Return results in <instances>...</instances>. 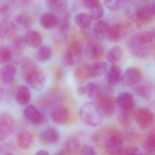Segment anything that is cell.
<instances>
[{
  "label": "cell",
  "mask_w": 155,
  "mask_h": 155,
  "mask_svg": "<svg viewBox=\"0 0 155 155\" xmlns=\"http://www.w3.org/2000/svg\"><path fill=\"white\" fill-rule=\"evenodd\" d=\"M21 70L29 87L35 91H41L44 88L46 82V75L31 59L26 58L22 60Z\"/></svg>",
  "instance_id": "cell-1"
},
{
  "label": "cell",
  "mask_w": 155,
  "mask_h": 155,
  "mask_svg": "<svg viewBox=\"0 0 155 155\" xmlns=\"http://www.w3.org/2000/svg\"><path fill=\"white\" fill-rule=\"evenodd\" d=\"M78 115L83 123L89 127L95 128L102 124L103 116L95 103H85L79 108Z\"/></svg>",
  "instance_id": "cell-2"
},
{
  "label": "cell",
  "mask_w": 155,
  "mask_h": 155,
  "mask_svg": "<svg viewBox=\"0 0 155 155\" xmlns=\"http://www.w3.org/2000/svg\"><path fill=\"white\" fill-rule=\"evenodd\" d=\"M94 100L95 103L103 117L110 118L113 115L117 103L116 98L112 94L100 93Z\"/></svg>",
  "instance_id": "cell-3"
},
{
  "label": "cell",
  "mask_w": 155,
  "mask_h": 155,
  "mask_svg": "<svg viewBox=\"0 0 155 155\" xmlns=\"http://www.w3.org/2000/svg\"><path fill=\"white\" fill-rule=\"evenodd\" d=\"M82 53L83 49L80 43L78 41H73L69 44L64 52V62L69 66L75 65L81 60Z\"/></svg>",
  "instance_id": "cell-4"
},
{
  "label": "cell",
  "mask_w": 155,
  "mask_h": 155,
  "mask_svg": "<svg viewBox=\"0 0 155 155\" xmlns=\"http://www.w3.org/2000/svg\"><path fill=\"white\" fill-rule=\"evenodd\" d=\"M123 143L124 140L121 133L117 130L112 129L103 148L108 154H118L123 147Z\"/></svg>",
  "instance_id": "cell-5"
},
{
  "label": "cell",
  "mask_w": 155,
  "mask_h": 155,
  "mask_svg": "<svg viewBox=\"0 0 155 155\" xmlns=\"http://www.w3.org/2000/svg\"><path fill=\"white\" fill-rule=\"evenodd\" d=\"M127 45L130 53L138 58L147 57L150 53V49L148 45L142 42L138 39L137 35L129 39Z\"/></svg>",
  "instance_id": "cell-6"
},
{
  "label": "cell",
  "mask_w": 155,
  "mask_h": 155,
  "mask_svg": "<svg viewBox=\"0 0 155 155\" xmlns=\"http://www.w3.org/2000/svg\"><path fill=\"white\" fill-rule=\"evenodd\" d=\"M14 121L12 115L4 113L0 114V142L5 140L13 131Z\"/></svg>",
  "instance_id": "cell-7"
},
{
  "label": "cell",
  "mask_w": 155,
  "mask_h": 155,
  "mask_svg": "<svg viewBox=\"0 0 155 155\" xmlns=\"http://www.w3.org/2000/svg\"><path fill=\"white\" fill-rule=\"evenodd\" d=\"M135 91L139 96L146 100L151 99L155 94V84L150 79H144L137 82Z\"/></svg>",
  "instance_id": "cell-8"
},
{
  "label": "cell",
  "mask_w": 155,
  "mask_h": 155,
  "mask_svg": "<svg viewBox=\"0 0 155 155\" xmlns=\"http://www.w3.org/2000/svg\"><path fill=\"white\" fill-rule=\"evenodd\" d=\"M23 116L27 122L35 125H40L45 120L44 115L34 105H29L25 107Z\"/></svg>",
  "instance_id": "cell-9"
},
{
  "label": "cell",
  "mask_w": 155,
  "mask_h": 155,
  "mask_svg": "<svg viewBox=\"0 0 155 155\" xmlns=\"http://www.w3.org/2000/svg\"><path fill=\"white\" fill-rule=\"evenodd\" d=\"M155 14L151 6H144L137 9L135 20L137 27H141L149 22L154 18Z\"/></svg>",
  "instance_id": "cell-10"
},
{
  "label": "cell",
  "mask_w": 155,
  "mask_h": 155,
  "mask_svg": "<svg viewBox=\"0 0 155 155\" xmlns=\"http://www.w3.org/2000/svg\"><path fill=\"white\" fill-rule=\"evenodd\" d=\"M85 54L89 60L93 61H99L104 56V46L99 43L91 41L86 46Z\"/></svg>",
  "instance_id": "cell-11"
},
{
  "label": "cell",
  "mask_w": 155,
  "mask_h": 155,
  "mask_svg": "<svg viewBox=\"0 0 155 155\" xmlns=\"http://www.w3.org/2000/svg\"><path fill=\"white\" fill-rule=\"evenodd\" d=\"M141 70L138 67L131 66L127 68L122 75L121 82L126 86L135 85L141 79Z\"/></svg>",
  "instance_id": "cell-12"
},
{
  "label": "cell",
  "mask_w": 155,
  "mask_h": 155,
  "mask_svg": "<svg viewBox=\"0 0 155 155\" xmlns=\"http://www.w3.org/2000/svg\"><path fill=\"white\" fill-rule=\"evenodd\" d=\"M134 118L138 125L144 128L151 126L154 121L153 114L146 108L138 109L135 113Z\"/></svg>",
  "instance_id": "cell-13"
},
{
  "label": "cell",
  "mask_w": 155,
  "mask_h": 155,
  "mask_svg": "<svg viewBox=\"0 0 155 155\" xmlns=\"http://www.w3.org/2000/svg\"><path fill=\"white\" fill-rule=\"evenodd\" d=\"M128 32L127 26L122 23H117L110 27L108 34V39L110 42H117L124 39Z\"/></svg>",
  "instance_id": "cell-14"
},
{
  "label": "cell",
  "mask_w": 155,
  "mask_h": 155,
  "mask_svg": "<svg viewBox=\"0 0 155 155\" xmlns=\"http://www.w3.org/2000/svg\"><path fill=\"white\" fill-rule=\"evenodd\" d=\"M110 28L107 22L104 20H97L93 27L94 36L98 41H104L108 37Z\"/></svg>",
  "instance_id": "cell-15"
},
{
  "label": "cell",
  "mask_w": 155,
  "mask_h": 155,
  "mask_svg": "<svg viewBox=\"0 0 155 155\" xmlns=\"http://www.w3.org/2000/svg\"><path fill=\"white\" fill-rule=\"evenodd\" d=\"M117 104L123 110H131L134 108L135 99L133 93L129 92L120 93L116 98Z\"/></svg>",
  "instance_id": "cell-16"
},
{
  "label": "cell",
  "mask_w": 155,
  "mask_h": 155,
  "mask_svg": "<svg viewBox=\"0 0 155 155\" xmlns=\"http://www.w3.org/2000/svg\"><path fill=\"white\" fill-rule=\"evenodd\" d=\"M34 142L32 134L27 130L20 131L16 137V144L20 149L27 150L30 149Z\"/></svg>",
  "instance_id": "cell-17"
},
{
  "label": "cell",
  "mask_w": 155,
  "mask_h": 155,
  "mask_svg": "<svg viewBox=\"0 0 155 155\" xmlns=\"http://www.w3.org/2000/svg\"><path fill=\"white\" fill-rule=\"evenodd\" d=\"M81 145L80 142L76 137H71L67 139L64 143L61 149L58 154H74L80 152Z\"/></svg>",
  "instance_id": "cell-18"
},
{
  "label": "cell",
  "mask_w": 155,
  "mask_h": 155,
  "mask_svg": "<svg viewBox=\"0 0 155 155\" xmlns=\"http://www.w3.org/2000/svg\"><path fill=\"white\" fill-rule=\"evenodd\" d=\"M41 141L48 145L55 144L59 142L60 134L59 131L53 127H47L40 134Z\"/></svg>",
  "instance_id": "cell-19"
},
{
  "label": "cell",
  "mask_w": 155,
  "mask_h": 155,
  "mask_svg": "<svg viewBox=\"0 0 155 155\" xmlns=\"http://www.w3.org/2000/svg\"><path fill=\"white\" fill-rule=\"evenodd\" d=\"M123 72L121 67L116 64H112L108 67L106 73V79L108 84L116 85L121 82Z\"/></svg>",
  "instance_id": "cell-20"
},
{
  "label": "cell",
  "mask_w": 155,
  "mask_h": 155,
  "mask_svg": "<svg viewBox=\"0 0 155 155\" xmlns=\"http://www.w3.org/2000/svg\"><path fill=\"white\" fill-rule=\"evenodd\" d=\"M17 27L13 22L9 20L0 22V39L7 40L15 37Z\"/></svg>",
  "instance_id": "cell-21"
},
{
  "label": "cell",
  "mask_w": 155,
  "mask_h": 155,
  "mask_svg": "<svg viewBox=\"0 0 155 155\" xmlns=\"http://www.w3.org/2000/svg\"><path fill=\"white\" fill-rule=\"evenodd\" d=\"M17 74L16 67L13 65H5L0 68V81L5 84L13 82Z\"/></svg>",
  "instance_id": "cell-22"
},
{
  "label": "cell",
  "mask_w": 155,
  "mask_h": 155,
  "mask_svg": "<svg viewBox=\"0 0 155 155\" xmlns=\"http://www.w3.org/2000/svg\"><path fill=\"white\" fill-rule=\"evenodd\" d=\"M40 23L44 28L47 30L56 28L58 26L59 18L56 14L48 12L43 14L40 17Z\"/></svg>",
  "instance_id": "cell-23"
},
{
  "label": "cell",
  "mask_w": 155,
  "mask_h": 155,
  "mask_svg": "<svg viewBox=\"0 0 155 155\" xmlns=\"http://www.w3.org/2000/svg\"><path fill=\"white\" fill-rule=\"evenodd\" d=\"M51 116L52 121L57 124H64L68 121L69 112L63 106H57L51 111Z\"/></svg>",
  "instance_id": "cell-24"
},
{
  "label": "cell",
  "mask_w": 155,
  "mask_h": 155,
  "mask_svg": "<svg viewBox=\"0 0 155 155\" xmlns=\"http://www.w3.org/2000/svg\"><path fill=\"white\" fill-rule=\"evenodd\" d=\"M15 93V100L20 105L25 106L30 102L31 93L28 86L23 85L19 86Z\"/></svg>",
  "instance_id": "cell-25"
},
{
  "label": "cell",
  "mask_w": 155,
  "mask_h": 155,
  "mask_svg": "<svg viewBox=\"0 0 155 155\" xmlns=\"http://www.w3.org/2000/svg\"><path fill=\"white\" fill-rule=\"evenodd\" d=\"M26 45L32 48L40 47L42 42L41 35L39 32L28 30L24 36Z\"/></svg>",
  "instance_id": "cell-26"
},
{
  "label": "cell",
  "mask_w": 155,
  "mask_h": 155,
  "mask_svg": "<svg viewBox=\"0 0 155 155\" xmlns=\"http://www.w3.org/2000/svg\"><path fill=\"white\" fill-rule=\"evenodd\" d=\"M94 20L89 13L81 12L78 14L74 18L75 24L81 30H87L92 26Z\"/></svg>",
  "instance_id": "cell-27"
},
{
  "label": "cell",
  "mask_w": 155,
  "mask_h": 155,
  "mask_svg": "<svg viewBox=\"0 0 155 155\" xmlns=\"http://www.w3.org/2000/svg\"><path fill=\"white\" fill-rule=\"evenodd\" d=\"M113 128L104 127L97 131L92 136L93 142L99 147H104L105 143L110 135Z\"/></svg>",
  "instance_id": "cell-28"
},
{
  "label": "cell",
  "mask_w": 155,
  "mask_h": 155,
  "mask_svg": "<svg viewBox=\"0 0 155 155\" xmlns=\"http://www.w3.org/2000/svg\"><path fill=\"white\" fill-rule=\"evenodd\" d=\"M47 6L49 10L55 14L64 12L68 6L67 0H47Z\"/></svg>",
  "instance_id": "cell-29"
},
{
  "label": "cell",
  "mask_w": 155,
  "mask_h": 155,
  "mask_svg": "<svg viewBox=\"0 0 155 155\" xmlns=\"http://www.w3.org/2000/svg\"><path fill=\"white\" fill-rule=\"evenodd\" d=\"M108 65L105 62H97L90 65V74L91 77L97 78L100 77L106 73Z\"/></svg>",
  "instance_id": "cell-30"
},
{
  "label": "cell",
  "mask_w": 155,
  "mask_h": 155,
  "mask_svg": "<svg viewBox=\"0 0 155 155\" xmlns=\"http://www.w3.org/2000/svg\"><path fill=\"white\" fill-rule=\"evenodd\" d=\"M52 56V50L47 45L40 46L36 54V59L41 62H48L51 59Z\"/></svg>",
  "instance_id": "cell-31"
},
{
  "label": "cell",
  "mask_w": 155,
  "mask_h": 155,
  "mask_svg": "<svg viewBox=\"0 0 155 155\" xmlns=\"http://www.w3.org/2000/svg\"><path fill=\"white\" fill-rule=\"evenodd\" d=\"M12 48L5 44L0 45V64H8L13 58Z\"/></svg>",
  "instance_id": "cell-32"
},
{
  "label": "cell",
  "mask_w": 155,
  "mask_h": 155,
  "mask_svg": "<svg viewBox=\"0 0 155 155\" xmlns=\"http://www.w3.org/2000/svg\"><path fill=\"white\" fill-rule=\"evenodd\" d=\"M123 51L120 46L115 45L113 46L107 52V60L112 64H115L118 62L122 57Z\"/></svg>",
  "instance_id": "cell-33"
},
{
  "label": "cell",
  "mask_w": 155,
  "mask_h": 155,
  "mask_svg": "<svg viewBox=\"0 0 155 155\" xmlns=\"http://www.w3.org/2000/svg\"><path fill=\"white\" fill-rule=\"evenodd\" d=\"M90 65L87 63L82 64L78 66L74 72L75 77L79 80H85L91 77Z\"/></svg>",
  "instance_id": "cell-34"
},
{
  "label": "cell",
  "mask_w": 155,
  "mask_h": 155,
  "mask_svg": "<svg viewBox=\"0 0 155 155\" xmlns=\"http://www.w3.org/2000/svg\"><path fill=\"white\" fill-rule=\"evenodd\" d=\"M15 20L19 26L26 30H30L32 25V21L31 17L25 13L17 15Z\"/></svg>",
  "instance_id": "cell-35"
},
{
  "label": "cell",
  "mask_w": 155,
  "mask_h": 155,
  "mask_svg": "<svg viewBox=\"0 0 155 155\" xmlns=\"http://www.w3.org/2000/svg\"><path fill=\"white\" fill-rule=\"evenodd\" d=\"M135 114L132 112V110H123L118 114V121L121 124L125 126L130 125L132 123L134 118Z\"/></svg>",
  "instance_id": "cell-36"
},
{
  "label": "cell",
  "mask_w": 155,
  "mask_h": 155,
  "mask_svg": "<svg viewBox=\"0 0 155 155\" xmlns=\"http://www.w3.org/2000/svg\"><path fill=\"white\" fill-rule=\"evenodd\" d=\"M145 151L149 153L155 152V130L148 135L143 144Z\"/></svg>",
  "instance_id": "cell-37"
},
{
  "label": "cell",
  "mask_w": 155,
  "mask_h": 155,
  "mask_svg": "<svg viewBox=\"0 0 155 155\" xmlns=\"http://www.w3.org/2000/svg\"><path fill=\"white\" fill-rule=\"evenodd\" d=\"M85 86L86 94L89 98L95 99L101 93V87L95 83H88Z\"/></svg>",
  "instance_id": "cell-38"
},
{
  "label": "cell",
  "mask_w": 155,
  "mask_h": 155,
  "mask_svg": "<svg viewBox=\"0 0 155 155\" xmlns=\"http://www.w3.org/2000/svg\"><path fill=\"white\" fill-rule=\"evenodd\" d=\"M139 40L145 44H151L155 39V30L143 32L137 35Z\"/></svg>",
  "instance_id": "cell-39"
},
{
  "label": "cell",
  "mask_w": 155,
  "mask_h": 155,
  "mask_svg": "<svg viewBox=\"0 0 155 155\" xmlns=\"http://www.w3.org/2000/svg\"><path fill=\"white\" fill-rule=\"evenodd\" d=\"M127 0H104V4L109 10L112 11H119L124 6Z\"/></svg>",
  "instance_id": "cell-40"
},
{
  "label": "cell",
  "mask_w": 155,
  "mask_h": 155,
  "mask_svg": "<svg viewBox=\"0 0 155 155\" xmlns=\"http://www.w3.org/2000/svg\"><path fill=\"white\" fill-rule=\"evenodd\" d=\"M24 37L21 36L15 37L12 42V50L16 53L22 52L26 46Z\"/></svg>",
  "instance_id": "cell-41"
},
{
  "label": "cell",
  "mask_w": 155,
  "mask_h": 155,
  "mask_svg": "<svg viewBox=\"0 0 155 155\" xmlns=\"http://www.w3.org/2000/svg\"><path fill=\"white\" fill-rule=\"evenodd\" d=\"M104 12V7L102 4L91 10H89V14L94 21H97L102 18Z\"/></svg>",
  "instance_id": "cell-42"
},
{
  "label": "cell",
  "mask_w": 155,
  "mask_h": 155,
  "mask_svg": "<svg viewBox=\"0 0 155 155\" xmlns=\"http://www.w3.org/2000/svg\"><path fill=\"white\" fill-rule=\"evenodd\" d=\"M16 152V149L12 144L5 143L0 145V155H14Z\"/></svg>",
  "instance_id": "cell-43"
},
{
  "label": "cell",
  "mask_w": 155,
  "mask_h": 155,
  "mask_svg": "<svg viewBox=\"0 0 155 155\" xmlns=\"http://www.w3.org/2000/svg\"><path fill=\"white\" fill-rule=\"evenodd\" d=\"M11 15V8L9 5H3L0 6V22L8 20Z\"/></svg>",
  "instance_id": "cell-44"
},
{
  "label": "cell",
  "mask_w": 155,
  "mask_h": 155,
  "mask_svg": "<svg viewBox=\"0 0 155 155\" xmlns=\"http://www.w3.org/2000/svg\"><path fill=\"white\" fill-rule=\"evenodd\" d=\"M140 150L135 147L128 146L122 147L118 155H137L140 154Z\"/></svg>",
  "instance_id": "cell-45"
},
{
  "label": "cell",
  "mask_w": 155,
  "mask_h": 155,
  "mask_svg": "<svg viewBox=\"0 0 155 155\" xmlns=\"http://www.w3.org/2000/svg\"><path fill=\"white\" fill-rule=\"evenodd\" d=\"M81 154L86 155H95L96 151L94 147L89 145L83 146L80 149Z\"/></svg>",
  "instance_id": "cell-46"
},
{
  "label": "cell",
  "mask_w": 155,
  "mask_h": 155,
  "mask_svg": "<svg viewBox=\"0 0 155 155\" xmlns=\"http://www.w3.org/2000/svg\"><path fill=\"white\" fill-rule=\"evenodd\" d=\"M83 2L84 6L89 11L101 3L99 0H83Z\"/></svg>",
  "instance_id": "cell-47"
},
{
  "label": "cell",
  "mask_w": 155,
  "mask_h": 155,
  "mask_svg": "<svg viewBox=\"0 0 155 155\" xmlns=\"http://www.w3.org/2000/svg\"><path fill=\"white\" fill-rule=\"evenodd\" d=\"M76 93L79 96H83L86 94V89L85 86L78 87L76 91Z\"/></svg>",
  "instance_id": "cell-48"
},
{
  "label": "cell",
  "mask_w": 155,
  "mask_h": 155,
  "mask_svg": "<svg viewBox=\"0 0 155 155\" xmlns=\"http://www.w3.org/2000/svg\"><path fill=\"white\" fill-rule=\"evenodd\" d=\"M35 155H50V153L48 151L45 150H38L35 153Z\"/></svg>",
  "instance_id": "cell-49"
},
{
  "label": "cell",
  "mask_w": 155,
  "mask_h": 155,
  "mask_svg": "<svg viewBox=\"0 0 155 155\" xmlns=\"http://www.w3.org/2000/svg\"><path fill=\"white\" fill-rule=\"evenodd\" d=\"M4 95V90L2 86L0 85V102L2 99Z\"/></svg>",
  "instance_id": "cell-50"
},
{
  "label": "cell",
  "mask_w": 155,
  "mask_h": 155,
  "mask_svg": "<svg viewBox=\"0 0 155 155\" xmlns=\"http://www.w3.org/2000/svg\"><path fill=\"white\" fill-rule=\"evenodd\" d=\"M32 0H21V3L24 5H27L31 3Z\"/></svg>",
  "instance_id": "cell-51"
},
{
  "label": "cell",
  "mask_w": 155,
  "mask_h": 155,
  "mask_svg": "<svg viewBox=\"0 0 155 155\" xmlns=\"http://www.w3.org/2000/svg\"><path fill=\"white\" fill-rule=\"evenodd\" d=\"M151 8L153 9V11L155 14V0H153V3H152V5L151 6Z\"/></svg>",
  "instance_id": "cell-52"
},
{
  "label": "cell",
  "mask_w": 155,
  "mask_h": 155,
  "mask_svg": "<svg viewBox=\"0 0 155 155\" xmlns=\"http://www.w3.org/2000/svg\"><path fill=\"white\" fill-rule=\"evenodd\" d=\"M11 1H15V0H11Z\"/></svg>",
  "instance_id": "cell-53"
}]
</instances>
